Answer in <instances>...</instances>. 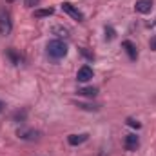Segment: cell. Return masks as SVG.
<instances>
[{
  "mask_svg": "<svg viewBox=\"0 0 156 156\" xmlns=\"http://www.w3.org/2000/svg\"><path fill=\"white\" fill-rule=\"evenodd\" d=\"M47 55L55 60H60L67 55V44L62 40H51L47 44Z\"/></svg>",
  "mask_w": 156,
  "mask_h": 156,
  "instance_id": "obj_1",
  "label": "cell"
},
{
  "mask_svg": "<svg viewBox=\"0 0 156 156\" xmlns=\"http://www.w3.org/2000/svg\"><path fill=\"white\" fill-rule=\"evenodd\" d=\"M13 29V20H11V13L5 7H0V35H9Z\"/></svg>",
  "mask_w": 156,
  "mask_h": 156,
  "instance_id": "obj_2",
  "label": "cell"
},
{
  "mask_svg": "<svg viewBox=\"0 0 156 156\" xmlns=\"http://www.w3.org/2000/svg\"><path fill=\"white\" fill-rule=\"evenodd\" d=\"M16 136H18L20 140L33 142V140H38V138H40V131L31 129V127H20V129L16 131Z\"/></svg>",
  "mask_w": 156,
  "mask_h": 156,
  "instance_id": "obj_3",
  "label": "cell"
},
{
  "mask_svg": "<svg viewBox=\"0 0 156 156\" xmlns=\"http://www.w3.org/2000/svg\"><path fill=\"white\" fill-rule=\"evenodd\" d=\"M62 11L67 13L71 18H75V20H78V22H83V13H82L80 9H76L73 4H69V2H62Z\"/></svg>",
  "mask_w": 156,
  "mask_h": 156,
  "instance_id": "obj_4",
  "label": "cell"
},
{
  "mask_svg": "<svg viewBox=\"0 0 156 156\" xmlns=\"http://www.w3.org/2000/svg\"><path fill=\"white\" fill-rule=\"evenodd\" d=\"M138 145H140V138H138L136 134H127V136H125V142H123L125 151H136Z\"/></svg>",
  "mask_w": 156,
  "mask_h": 156,
  "instance_id": "obj_5",
  "label": "cell"
},
{
  "mask_svg": "<svg viewBox=\"0 0 156 156\" xmlns=\"http://www.w3.org/2000/svg\"><path fill=\"white\" fill-rule=\"evenodd\" d=\"M93 78V69L89 67V66H82L80 69H78V73H76V80L78 82H89Z\"/></svg>",
  "mask_w": 156,
  "mask_h": 156,
  "instance_id": "obj_6",
  "label": "cell"
},
{
  "mask_svg": "<svg viewBox=\"0 0 156 156\" xmlns=\"http://www.w3.org/2000/svg\"><path fill=\"white\" fill-rule=\"evenodd\" d=\"M122 47L125 49V53L129 55V58H131V60H136V58H138V51H136V45H134L131 40H123V42H122Z\"/></svg>",
  "mask_w": 156,
  "mask_h": 156,
  "instance_id": "obj_7",
  "label": "cell"
},
{
  "mask_svg": "<svg viewBox=\"0 0 156 156\" xmlns=\"http://www.w3.org/2000/svg\"><path fill=\"white\" fill-rule=\"evenodd\" d=\"M134 9H136L138 13H142V15H147V13H151V9H153V0H138L136 5H134Z\"/></svg>",
  "mask_w": 156,
  "mask_h": 156,
  "instance_id": "obj_8",
  "label": "cell"
},
{
  "mask_svg": "<svg viewBox=\"0 0 156 156\" xmlns=\"http://www.w3.org/2000/svg\"><path fill=\"white\" fill-rule=\"evenodd\" d=\"M87 138H89L87 133H82V134H69V136H67V142H69L71 145H80V144L87 142Z\"/></svg>",
  "mask_w": 156,
  "mask_h": 156,
  "instance_id": "obj_9",
  "label": "cell"
},
{
  "mask_svg": "<svg viewBox=\"0 0 156 156\" xmlns=\"http://www.w3.org/2000/svg\"><path fill=\"white\" fill-rule=\"evenodd\" d=\"M5 55H7V58L11 60V64H13V66H20V64H22V56H20L15 49H7V51H5Z\"/></svg>",
  "mask_w": 156,
  "mask_h": 156,
  "instance_id": "obj_10",
  "label": "cell"
},
{
  "mask_svg": "<svg viewBox=\"0 0 156 156\" xmlns=\"http://www.w3.org/2000/svg\"><path fill=\"white\" fill-rule=\"evenodd\" d=\"M78 94L93 98V96H96V94H98V89H96V87H82V89H78Z\"/></svg>",
  "mask_w": 156,
  "mask_h": 156,
  "instance_id": "obj_11",
  "label": "cell"
},
{
  "mask_svg": "<svg viewBox=\"0 0 156 156\" xmlns=\"http://www.w3.org/2000/svg\"><path fill=\"white\" fill-rule=\"evenodd\" d=\"M55 13V9L53 7H47V9H37L33 15H35V18H44V16H51Z\"/></svg>",
  "mask_w": 156,
  "mask_h": 156,
  "instance_id": "obj_12",
  "label": "cell"
},
{
  "mask_svg": "<svg viewBox=\"0 0 156 156\" xmlns=\"http://www.w3.org/2000/svg\"><path fill=\"white\" fill-rule=\"evenodd\" d=\"M53 33H58V37H69V31L66 27H55Z\"/></svg>",
  "mask_w": 156,
  "mask_h": 156,
  "instance_id": "obj_13",
  "label": "cell"
},
{
  "mask_svg": "<svg viewBox=\"0 0 156 156\" xmlns=\"http://www.w3.org/2000/svg\"><path fill=\"white\" fill-rule=\"evenodd\" d=\"M115 35H116V33H115V29H113L111 26H107V27H105V38L113 40V38H115Z\"/></svg>",
  "mask_w": 156,
  "mask_h": 156,
  "instance_id": "obj_14",
  "label": "cell"
},
{
  "mask_svg": "<svg viewBox=\"0 0 156 156\" xmlns=\"http://www.w3.org/2000/svg\"><path fill=\"white\" fill-rule=\"evenodd\" d=\"M127 125H131V127H142V123L138 122V120H134V118H127Z\"/></svg>",
  "mask_w": 156,
  "mask_h": 156,
  "instance_id": "obj_15",
  "label": "cell"
},
{
  "mask_svg": "<svg viewBox=\"0 0 156 156\" xmlns=\"http://www.w3.org/2000/svg\"><path fill=\"white\" fill-rule=\"evenodd\" d=\"M40 0H26V7H33V5H38Z\"/></svg>",
  "mask_w": 156,
  "mask_h": 156,
  "instance_id": "obj_16",
  "label": "cell"
},
{
  "mask_svg": "<svg viewBox=\"0 0 156 156\" xmlns=\"http://www.w3.org/2000/svg\"><path fill=\"white\" fill-rule=\"evenodd\" d=\"M151 49H153V51H156V37L151 40Z\"/></svg>",
  "mask_w": 156,
  "mask_h": 156,
  "instance_id": "obj_17",
  "label": "cell"
},
{
  "mask_svg": "<svg viewBox=\"0 0 156 156\" xmlns=\"http://www.w3.org/2000/svg\"><path fill=\"white\" fill-rule=\"evenodd\" d=\"M2 109H4V104H2V102H0V111H2Z\"/></svg>",
  "mask_w": 156,
  "mask_h": 156,
  "instance_id": "obj_18",
  "label": "cell"
},
{
  "mask_svg": "<svg viewBox=\"0 0 156 156\" xmlns=\"http://www.w3.org/2000/svg\"><path fill=\"white\" fill-rule=\"evenodd\" d=\"M5 2H7V4H11V2H15V0H5Z\"/></svg>",
  "mask_w": 156,
  "mask_h": 156,
  "instance_id": "obj_19",
  "label": "cell"
}]
</instances>
